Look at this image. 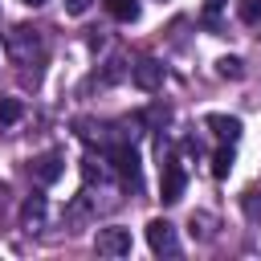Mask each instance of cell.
I'll return each mask as SVG.
<instances>
[{"label": "cell", "instance_id": "obj_4", "mask_svg": "<svg viewBox=\"0 0 261 261\" xmlns=\"http://www.w3.org/2000/svg\"><path fill=\"white\" fill-rule=\"evenodd\" d=\"M130 77H135L139 90H159V86H163V65H159L155 57H143V61L130 69Z\"/></svg>", "mask_w": 261, "mask_h": 261}, {"label": "cell", "instance_id": "obj_11", "mask_svg": "<svg viewBox=\"0 0 261 261\" xmlns=\"http://www.w3.org/2000/svg\"><path fill=\"white\" fill-rule=\"evenodd\" d=\"M228 171H232V147H220V151L212 155V175H216V179H224Z\"/></svg>", "mask_w": 261, "mask_h": 261}, {"label": "cell", "instance_id": "obj_9", "mask_svg": "<svg viewBox=\"0 0 261 261\" xmlns=\"http://www.w3.org/2000/svg\"><path fill=\"white\" fill-rule=\"evenodd\" d=\"M41 216H45V196H29V200L20 204V220H24V224H37Z\"/></svg>", "mask_w": 261, "mask_h": 261}, {"label": "cell", "instance_id": "obj_3", "mask_svg": "<svg viewBox=\"0 0 261 261\" xmlns=\"http://www.w3.org/2000/svg\"><path fill=\"white\" fill-rule=\"evenodd\" d=\"M184 184H188L184 167H179V163H167V167H163V184H159V200H163V204L184 200Z\"/></svg>", "mask_w": 261, "mask_h": 261}, {"label": "cell", "instance_id": "obj_5", "mask_svg": "<svg viewBox=\"0 0 261 261\" xmlns=\"http://www.w3.org/2000/svg\"><path fill=\"white\" fill-rule=\"evenodd\" d=\"M33 175H37L41 184H57V179H61V155H57V151L37 155V159H33Z\"/></svg>", "mask_w": 261, "mask_h": 261}, {"label": "cell", "instance_id": "obj_7", "mask_svg": "<svg viewBox=\"0 0 261 261\" xmlns=\"http://www.w3.org/2000/svg\"><path fill=\"white\" fill-rule=\"evenodd\" d=\"M208 126H212L220 139H228V143L241 135V118H232V114H208Z\"/></svg>", "mask_w": 261, "mask_h": 261}, {"label": "cell", "instance_id": "obj_8", "mask_svg": "<svg viewBox=\"0 0 261 261\" xmlns=\"http://www.w3.org/2000/svg\"><path fill=\"white\" fill-rule=\"evenodd\" d=\"M106 4V12L114 16V20H122V24H130L135 16H139V0H102Z\"/></svg>", "mask_w": 261, "mask_h": 261}, {"label": "cell", "instance_id": "obj_10", "mask_svg": "<svg viewBox=\"0 0 261 261\" xmlns=\"http://www.w3.org/2000/svg\"><path fill=\"white\" fill-rule=\"evenodd\" d=\"M20 114H24L20 98H0V126H12V122H16Z\"/></svg>", "mask_w": 261, "mask_h": 261}, {"label": "cell", "instance_id": "obj_6", "mask_svg": "<svg viewBox=\"0 0 261 261\" xmlns=\"http://www.w3.org/2000/svg\"><path fill=\"white\" fill-rule=\"evenodd\" d=\"M110 159H114V167H118V175H122V179H130V184L139 179V155H135L130 147H114V151H110Z\"/></svg>", "mask_w": 261, "mask_h": 261}, {"label": "cell", "instance_id": "obj_14", "mask_svg": "<svg viewBox=\"0 0 261 261\" xmlns=\"http://www.w3.org/2000/svg\"><path fill=\"white\" fill-rule=\"evenodd\" d=\"M90 8V0H65V12H73V16H82Z\"/></svg>", "mask_w": 261, "mask_h": 261}, {"label": "cell", "instance_id": "obj_13", "mask_svg": "<svg viewBox=\"0 0 261 261\" xmlns=\"http://www.w3.org/2000/svg\"><path fill=\"white\" fill-rule=\"evenodd\" d=\"M216 69H220V77H241V73H245L237 57H220V61H216Z\"/></svg>", "mask_w": 261, "mask_h": 261}, {"label": "cell", "instance_id": "obj_2", "mask_svg": "<svg viewBox=\"0 0 261 261\" xmlns=\"http://www.w3.org/2000/svg\"><path fill=\"white\" fill-rule=\"evenodd\" d=\"M147 245H151V253H167V257H171V253H179L175 228H171L167 220H159V216L147 224Z\"/></svg>", "mask_w": 261, "mask_h": 261}, {"label": "cell", "instance_id": "obj_1", "mask_svg": "<svg viewBox=\"0 0 261 261\" xmlns=\"http://www.w3.org/2000/svg\"><path fill=\"white\" fill-rule=\"evenodd\" d=\"M94 245H98V253H106V257H126V253H130V228H118V224L98 228Z\"/></svg>", "mask_w": 261, "mask_h": 261}, {"label": "cell", "instance_id": "obj_15", "mask_svg": "<svg viewBox=\"0 0 261 261\" xmlns=\"http://www.w3.org/2000/svg\"><path fill=\"white\" fill-rule=\"evenodd\" d=\"M220 4H224V0H208V8H220Z\"/></svg>", "mask_w": 261, "mask_h": 261}, {"label": "cell", "instance_id": "obj_12", "mask_svg": "<svg viewBox=\"0 0 261 261\" xmlns=\"http://www.w3.org/2000/svg\"><path fill=\"white\" fill-rule=\"evenodd\" d=\"M241 20L257 29L261 24V0H241Z\"/></svg>", "mask_w": 261, "mask_h": 261}, {"label": "cell", "instance_id": "obj_16", "mask_svg": "<svg viewBox=\"0 0 261 261\" xmlns=\"http://www.w3.org/2000/svg\"><path fill=\"white\" fill-rule=\"evenodd\" d=\"M20 4H33V8H37V4H45V0H20Z\"/></svg>", "mask_w": 261, "mask_h": 261}]
</instances>
